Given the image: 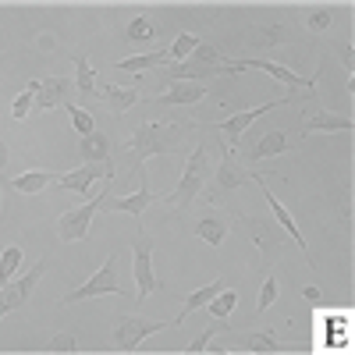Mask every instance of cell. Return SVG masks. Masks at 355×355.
Returning a JSON list of instances; mask_svg holds the SVG:
<instances>
[{"mask_svg":"<svg viewBox=\"0 0 355 355\" xmlns=\"http://www.w3.org/2000/svg\"><path fill=\"white\" fill-rule=\"evenodd\" d=\"M192 135H196V125L189 121H142L132 139L125 142V160L121 167L132 174H142L146 160L150 157H164V153H189L192 150Z\"/></svg>","mask_w":355,"mask_h":355,"instance_id":"6da1fadb","label":"cell"},{"mask_svg":"<svg viewBox=\"0 0 355 355\" xmlns=\"http://www.w3.org/2000/svg\"><path fill=\"white\" fill-rule=\"evenodd\" d=\"M206 182H210V146L199 142V146H192V150H189L185 174H182V182H178V189L167 192V196H160V202H164V206H174V210L192 206V202L202 196Z\"/></svg>","mask_w":355,"mask_h":355,"instance_id":"7a4b0ae2","label":"cell"},{"mask_svg":"<svg viewBox=\"0 0 355 355\" xmlns=\"http://www.w3.org/2000/svg\"><path fill=\"white\" fill-rule=\"evenodd\" d=\"M110 345L117 352H135L150 334H160L167 327H178L174 320H146V316H125V313H117L110 316Z\"/></svg>","mask_w":355,"mask_h":355,"instance_id":"3957f363","label":"cell"},{"mask_svg":"<svg viewBox=\"0 0 355 355\" xmlns=\"http://www.w3.org/2000/svg\"><path fill=\"white\" fill-rule=\"evenodd\" d=\"M100 295H132L121 288L117 281V256H107L100 263V270L89 277L85 284H78L75 291H64L61 295V306H75V302H85V299H100Z\"/></svg>","mask_w":355,"mask_h":355,"instance_id":"277c9868","label":"cell"},{"mask_svg":"<svg viewBox=\"0 0 355 355\" xmlns=\"http://www.w3.org/2000/svg\"><path fill=\"white\" fill-rule=\"evenodd\" d=\"M132 266H135V306H142L157 291V274H153V234L146 227H135L132 239Z\"/></svg>","mask_w":355,"mask_h":355,"instance_id":"5b68a950","label":"cell"},{"mask_svg":"<svg viewBox=\"0 0 355 355\" xmlns=\"http://www.w3.org/2000/svg\"><path fill=\"white\" fill-rule=\"evenodd\" d=\"M234 224H242V227L249 231L252 245L259 249V263H263V266H270V259L281 256L284 234H281V224H277V220H266V217H239V214H234Z\"/></svg>","mask_w":355,"mask_h":355,"instance_id":"8992f818","label":"cell"},{"mask_svg":"<svg viewBox=\"0 0 355 355\" xmlns=\"http://www.w3.org/2000/svg\"><path fill=\"white\" fill-rule=\"evenodd\" d=\"M50 256H43L33 270H25L21 277H11L8 284H0V320H4L8 313H15V309H21L25 302H28V295H33V288L40 284V277L50 270Z\"/></svg>","mask_w":355,"mask_h":355,"instance_id":"52a82bcc","label":"cell"},{"mask_svg":"<svg viewBox=\"0 0 355 355\" xmlns=\"http://www.w3.org/2000/svg\"><path fill=\"white\" fill-rule=\"evenodd\" d=\"M252 178H256V174H249L239 160H234V157L227 153V157H220V164L210 171V182H214V185H210V189H202V199L214 206L217 199L231 196L234 189H245V185L252 182Z\"/></svg>","mask_w":355,"mask_h":355,"instance_id":"ba28073f","label":"cell"},{"mask_svg":"<svg viewBox=\"0 0 355 355\" xmlns=\"http://www.w3.org/2000/svg\"><path fill=\"white\" fill-rule=\"evenodd\" d=\"M110 185L114 182H107V189L93 202H82V206H75V210H64L61 217H57V239H61V242H82L85 234H89V224H93V214L100 210L103 199L110 196Z\"/></svg>","mask_w":355,"mask_h":355,"instance_id":"9c48e42d","label":"cell"},{"mask_svg":"<svg viewBox=\"0 0 355 355\" xmlns=\"http://www.w3.org/2000/svg\"><path fill=\"white\" fill-rule=\"evenodd\" d=\"M231 227H234V210H217V206H206V210L199 214V220H196V234L210 249H220L224 245Z\"/></svg>","mask_w":355,"mask_h":355,"instance_id":"30bf717a","label":"cell"},{"mask_svg":"<svg viewBox=\"0 0 355 355\" xmlns=\"http://www.w3.org/2000/svg\"><path fill=\"white\" fill-rule=\"evenodd\" d=\"M288 103H291V96H281L277 103H263V107L242 110V114L227 117V121H220V125H217V135H224V142H227V153H231V150H239V139H242V132H245V128L256 121V117L270 114V110H277V107H288Z\"/></svg>","mask_w":355,"mask_h":355,"instance_id":"8fae6325","label":"cell"},{"mask_svg":"<svg viewBox=\"0 0 355 355\" xmlns=\"http://www.w3.org/2000/svg\"><path fill=\"white\" fill-rule=\"evenodd\" d=\"M249 68H256V71H266L270 78H277L281 85H288L291 93H302V96H313V93H316V78L295 75L291 68H284V64H277V61H242V71H249Z\"/></svg>","mask_w":355,"mask_h":355,"instance_id":"7c38bea8","label":"cell"},{"mask_svg":"<svg viewBox=\"0 0 355 355\" xmlns=\"http://www.w3.org/2000/svg\"><path fill=\"white\" fill-rule=\"evenodd\" d=\"M71 93H75V82H71V78H61V75L40 78V89L33 93V107H36V110H53V107L68 103Z\"/></svg>","mask_w":355,"mask_h":355,"instance_id":"4fadbf2b","label":"cell"},{"mask_svg":"<svg viewBox=\"0 0 355 355\" xmlns=\"http://www.w3.org/2000/svg\"><path fill=\"white\" fill-rule=\"evenodd\" d=\"M157 202V196L150 192V185H146V178H139V189H135V196H125V199H103V210L107 214H135V220L142 217V210L146 206H153Z\"/></svg>","mask_w":355,"mask_h":355,"instance_id":"5bb4252c","label":"cell"},{"mask_svg":"<svg viewBox=\"0 0 355 355\" xmlns=\"http://www.w3.org/2000/svg\"><path fill=\"white\" fill-rule=\"evenodd\" d=\"M110 171H114V164H82V167H75V171H68V174H61V185L64 192H89V185L96 182V178H110Z\"/></svg>","mask_w":355,"mask_h":355,"instance_id":"9a60e30c","label":"cell"},{"mask_svg":"<svg viewBox=\"0 0 355 355\" xmlns=\"http://www.w3.org/2000/svg\"><path fill=\"white\" fill-rule=\"evenodd\" d=\"M252 182H256V185L263 189V196H266V202H270V206H274V220L281 224V231H284V234H291V239H295V242H299V245L306 249V234L299 231V224H295V220H291V214L284 210V202H277V196H274L270 189H266V174H256V178H252ZM306 256H309V249H306ZM309 266H316V263H313V256H309Z\"/></svg>","mask_w":355,"mask_h":355,"instance_id":"2e32d148","label":"cell"},{"mask_svg":"<svg viewBox=\"0 0 355 355\" xmlns=\"http://www.w3.org/2000/svg\"><path fill=\"white\" fill-rule=\"evenodd\" d=\"M202 96H206V89H202V85H192V82H171L164 93L153 100V107H196Z\"/></svg>","mask_w":355,"mask_h":355,"instance_id":"e0dca14e","label":"cell"},{"mask_svg":"<svg viewBox=\"0 0 355 355\" xmlns=\"http://www.w3.org/2000/svg\"><path fill=\"white\" fill-rule=\"evenodd\" d=\"M96 96L107 103V110L114 114H125L139 103V89H128V85H114V82H96Z\"/></svg>","mask_w":355,"mask_h":355,"instance_id":"ac0fdd59","label":"cell"},{"mask_svg":"<svg viewBox=\"0 0 355 355\" xmlns=\"http://www.w3.org/2000/svg\"><path fill=\"white\" fill-rule=\"evenodd\" d=\"M245 40H249V46L274 50V46H281V43L291 40V28H288L284 21H274V25H252L249 33H245Z\"/></svg>","mask_w":355,"mask_h":355,"instance_id":"d6986e66","label":"cell"},{"mask_svg":"<svg viewBox=\"0 0 355 355\" xmlns=\"http://www.w3.org/2000/svg\"><path fill=\"white\" fill-rule=\"evenodd\" d=\"M242 345L249 348V352H256V355H274V352H299L302 345H288V341H281L274 331H249V334H242Z\"/></svg>","mask_w":355,"mask_h":355,"instance_id":"ffe728a7","label":"cell"},{"mask_svg":"<svg viewBox=\"0 0 355 355\" xmlns=\"http://www.w3.org/2000/svg\"><path fill=\"white\" fill-rule=\"evenodd\" d=\"M78 153L85 164H110V139L103 132L78 135Z\"/></svg>","mask_w":355,"mask_h":355,"instance_id":"44dd1931","label":"cell"},{"mask_svg":"<svg viewBox=\"0 0 355 355\" xmlns=\"http://www.w3.org/2000/svg\"><path fill=\"white\" fill-rule=\"evenodd\" d=\"M320 132H352V117H338V114H309L302 121V135H320Z\"/></svg>","mask_w":355,"mask_h":355,"instance_id":"7402d4cb","label":"cell"},{"mask_svg":"<svg viewBox=\"0 0 355 355\" xmlns=\"http://www.w3.org/2000/svg\"><path fill=\"white\" fill-rule=\"evenodd\" d=\"M224 288H227V284H224V281L217 277V281H210V284H206V288H199V291H192V295H189V299H185V306H182V313H178V316H174V323H182V320H189V316H192L196 309H202V306H206V302H210V299H214V295H220Z\"/></svg>","mask_w":355,"mask_h":355,"instance_id":"603a6c76","label":"cell"},{"mask_svg":"<svg viewBox=\"0 0 355 355\" xmlns=\"http://www.w3.org/2000/svg\"><path fill=\"white\" fill-rule=\"evenodd\" d=\"M288 150V135L284 132H266L252 150H249V164H256V160H266V157H277V153H284Z\"/></svg>","mask_w":355,"mask_h":355,"instance_id":"cb8c5ba5","label":"cell"},{"mask_svg":"<svg viewBox=\"0 0 355 355\" xmlns=\"http://www.w3.org/2000/svg\"><path fill=\"white\" fill-rule=\"evenodd\" d=\"M50 178H57V174H50V171H25V174L11 178V189L21 192V196H36V192H43L50 185Z\"/></svg>","mask_w":355,"mask_h":355,"instance_id":"d4e9b609","label":"cell"},{"mask_svg":"<svg viewBox=\"0 0 355 355\" xmlns=\"http://www.w3.org/2000/svg\"><path fill=\"white\" fill-rule=\"evenodd\" d=\"M157 64H167V50H153V53H135V57H125V61H117L114 68L139 75V71H150V68H157Z\"/></svg>","mask_w":355,"mask_h":355,"instance_id":"484cf974","label":"cell"},{"mask_svg":"<svg viewBox=\"0 0 355 355\" xmlns=\"http://www.w3.org/2000/svg\"><path fill=\"white\" fill-rule=\"evenodd\" d=\"M75 89L82 96H96V71L89 64V57H75Z\"/></svg>","mask_w":355,"mask_h":355,"instance_id":"4316f807","label":"cell"},{"mask_svg":"<svg viewBox=\"0 0 355 355\" xmlns=\"http://www.w3.org/2000/svg\"><path fill=\"white\" fill-rule=\"evenodd\" d=\"M234 306H239V291L224 288V291H220V295H214V299L206 302L202 309H210V316H214V320H227V316L234 313Z\"/></svg>","mask_w":355,"mask_h":355,"instance_id":"83f0119b","label":"cell"},{"mask_svg":"<svg viewBox=\"0 0 355 355\" xmlns=\"http://www.w3.org/2000/svg\"><path fill=\"white\" fill-rule=\"evenodd\" d=\"M157 36V25L146 18V15H135L128 25H125V36L121 40H128V43H146V40H153Z\"/></svg>","mask_w":355,"mask_h":355,"instance_id":"f1b7e54d","label":"cell"},{"mask_svg":"<svg viewBox=\"0 0 355 355\" xmlns=\"http://www.w3.org/2000/svg\"><path fill=\"white\" fill-rule=\"evenodd\" d=\"M196 46H199V36H192V33H182V36H178V40L167 46V64H182V61H189Z\"/></svg>","mask_w":355,"mask_h":355,"instance_id":"f546056e","label":"cell"},{"mask_svg":"<svg viewBox=\"0 0 355 355\" xmlns=\"http://www.w3.org/2000/svg\"><path fill=\"white\" fill-rule=\"evenodd\" d=\"M21 259H25L21 245H8V249H4V256H0V284H8V281L21 270Z\"/></svg>","mask_w":355,"mask_h":355,"instance_id":"4dcf8cb0","label":"cell"},{"mask_svg":"<svg viewBox=\"0 0 355 355\" xmlns=\"http://www.w3.org/2000/svg\"><path fill=\"white\" fill-rule=\"evenodd\" d=\"M331 25H334V8H316V11L306 15V33L309 36H323Z\"/></svg>","mask_w":355,"mask_h":355,"instance_id":"1f68e13d","label":"cell"},{"mask_svg":"<svg viewBox=\"0 0 355 355\" xmlns=\"http://www.w3.org/2000/svg\"><path fill=\"white\" fill-rule=\"evenodd\" d=\"M277 295H281V281H277V274H266V277H263V288H259V302H256V313L263 316L266 309H270V306L277 302Z\"/></svg>","mask_w":355,"mask_h":355,"instance_id":"d6a6232c","label":"cell"},{"mask_svg":"<svg viewBox=\"0 0 355 355\" xmlns=\"http://www.w3.org/2000/svg\"><path fill=\"white\" fill-rule=\"evenodd\" d=\"M64 110H68V117H71V125H75V132L78 135H89V132H96V125H93V114H89V110H82L78 103H61Z\"/></svg>","mask_w":355,"mask_h":355,"instance_id":"836d02e7","label":"cell"},{"mask_svg":"<svg viewBox=\"0 0 355 355\" xmlns=\"http://www.w3.org/2000/svg\"><path fill=\"white\" fill-rule=\"evenodd\" d=\"M189 61H196V64H210V68H220V64H227V57H224L217 46H210V43H199V46L192 50Z\"/></svg>","mask_w":355,"mask_h":355,"instance_id":"e575fe53","label":"cell"},{"mask_svg":"<svg viewBox=\"0 0 355 355\" xmlns=\"http://www.w3.org/2000/svg\"><path fill=\"white\" fill-rule=\"evenodd\" d=\"M224 327H227L224 320H214V323H210V327H206L202 334H196V338H192V341L185 345V352H189V355H196V352H206V345H210V341H214V338H217V334H220Z\"/></svg>","mask_w":355,"mask_h":355,"instance_id":"d590c367","label":"cell"},{"mask_svg":"<svg viewBox=\"0 0 355 355\" xmlns=\"http://www.w3.org/2000/svg\"><path fill=\"white\" fill-rule=\"evenodd\" d=\"M46 352H57V355H64V352H78V338L71 331H61V334H53Z\"/></svg>","mask_w":355,"mask_h":355,"instance_id":"8d00e7d4","label":"cell"},{"mask_svg":"<svg viewBox=\"0 0 355 355\" xmlns=\"http://www.w3.org/2000/svg\"><path fill=\"white\" fill-rule=\"evenodd\" d=\"M28 110H33V93L25 89V93L11 103V117H15V121H25V114H28Z\"/></svg>","mask_w":355,"mask_h":355,"instance_id":"74e56055","label":"cell"},{"mask_svg":"<svg viewBox=\"0 0 355 355\" xmlns=\"http://www.w3.org/2000/svg\"><path fill=\"white\" fill-rule=\"evenodd\" d=\"M334 46H338V53H341V68H345V75H352V71H355V53H352V40H338Z\"/></svg>","mask_w":355,"mask_h":355,"instance_id":"f35d334b","label":"cell"},{"mask_svg":"<svg viewBox=\"0 0 355 355\" xmlns=\"http://www.w3.org/2000/svg\"><path fill=\"white\" fill-rule=\"evenodd\" d=\"M302 299L316 306V302H320V288H313V284H309V288H302Z\"/></svg>","mask_w":355,"mask_h":355,"instance_id":"ab89813d","label":"cell"},{"mask_svg":"<svg viewBox=\"0 0 355 355\" xmlns=\"http://www.w3.org/2000/svg\"><path fill=\"white\" fill-rule=\"evenodd\" d=\"M4 167H8V142L0 139V171H4Z\"/></svg>","mask_w":355,"mask_h":355,"instance_id":"60d3db41","label":"cell"},{"mask_svg":"<svg viewBox=\"0 0 355 355\" xmlns=\"http://www.w3.org/2000/svg\"><path fill=\"white\" fill-rule=\"evenodd\" d=\"M53 46H57L53 36H43V40H40V50H53Z\"/></svg>","mask_w":355,"mask_h":355,"instance_id":"b9f144b4","label":"cell"}]
</instances>
